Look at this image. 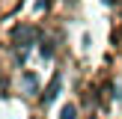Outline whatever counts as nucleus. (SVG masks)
<instances>
[{
    "label": "nucleus",
    "mask_w": 122,
    "mask_h": 119,
    "mask_svg": "<svg viewBox=\"0 0 122 119\" xmlns=\"http://www.w3.org/2000/svg\"><path fill=\"white\" fill-rule=\"evenodd\" d=\"M57 95H60V77H54V80H51V86H48V92H45V104H51Z\"/></svg>",
    "instance_id": "nucleus-2"
},
{
    "label": "nucleus",
    "mask_w": 122,
    "mask_h": 119,
    "mask_svg": "<svg viewBox=\"0 0 122 119\" xmlns=\"http://www.w3.org/2000/svg\"><path fill=\"white\" fill-rule=\"evenodd\" d=\"M60 119H77V110H75V104H66L63 110H60Z\"/></svg>",
    "instance_id": "nucleus-3"
},
{
    "label": "nucleus",
    "mask_w": 122,
    "mask_h": 119,
    "mask_svg": "<svg viewBox=\"0 0 122 119\" xmlns=\"http://www.w3.org/2000/svg\"><path fill=\"white\" fill-rule=\"evenodd\" d=\"M12 39H15V45L27 48V45H33V42H36V30H33V27H18L15 33H12Z\"/></svg>",
    "instance_id": "nucleus-1"
},
{
    "label": "nucleus",
    "mask_w": 122,
    "mask_h": 119,
    "mask_svg": "<svg viewBox=\"0 0 122 119\" xmlns=\"http://www.w3.org/2000/svg\"><path fill=\"white\" fill-rule=\"evenodd\" d=\"M24 86L33 92V89H36V77H33V74H24Z\"/></svg>",
    "instance_id": "nucleus-4"
}]
</instances>
